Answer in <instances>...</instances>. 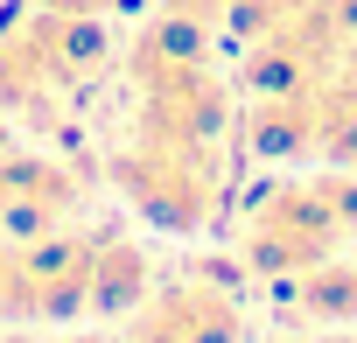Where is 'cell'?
Wrapping results in <instances>:
<instances>
[{"label": "cell", "mask_w": 357, "mask_h": 343, "mask_svg": "<svg viewBox=\"0 0 357 343\" xmlns=\"http://www.w3.org/2000/svg\"><path fill=\"white\" fill-rule=\"evenodd\" d=\"M43 8H50V15H98L105 0H43Z\"/></svg>", "instance_id": "52a82bcc"}, {"label": "cell", "mask_w": 357, "mask_h": 343, "mask_svg": "<svg viewBox=\"0 0 357 343\" xmlns=\"http://www.w3.org/2000/svg\"><path fill=\"white\" fill-rule=\"evenodd\" d=\"M0 343H105V336H0Z\"/></svg>", "instance_id": "ba28073f"}, {"label": "cell", "mask_w": 357, "mask_h": 343, "mask_svg": "<svg viewBox=\"0 0 357 343\" xmlns=\"http://www.w3.org/2000/svg\"><path fill=\"white\" fill-rule=\"evenodd\" d=\"M238 336H245V308L211 280H175L147 294L126 329V343H238Z\"/></svg>", "instance_id": "3957f363"}, {"label": "cell", "mask_w": 357, "mask_h": 343, "mask_svg": "<svg viewBox=\"0 0 357 343\" xmlns=\"http://www.w3.org/2000/svg\"><path fill=\"white\" fill-rule=\"evenodd\" d=\"M119 183L140 204V218L168 224V231H197L218 211V161L211 140H168V133H140V147L119 161Z\"/></svg>", "instance_id": "6da1fadb"}, {"label": "cell", "mask_w": 357, "mask_h": 343, "mask_svg": "<svg viewBox=\"0 0 357 343\" xmlns=\"http://www.w3.org/2000/svg\"><path fill=\"white\" fill-rule=\"evenodd\" d=\"M140 287H147V259H140L133 245H98V266H91V308H98V315L140 308Z\"/></svg>", "instance_id": "277c9868"}, {"label": "cell", "mask_w": 357, "mask_h": 343, "mask_svg": "<svg viewBox=\"0 0 357 343\" xmlns=\"http://www.w3.org/2000/svg\"><path fill=\"white\" fill-rule=\"evenodd\" d=\"M301 301L322 315V322H357V266H343V259H329L308 287H301Z\"/></svg>", "instance_id": "5b68a950"}, {"label": "cell", "mask_w": 357, "mask_h": 343, "mask_svg": "<svg viewBox=\"0 0 357 343\" xmlns=\"http://www.w3.org/2000/svg\"><path fill=\"white\" fill-rule=\"evenodd\" d=\"M91 266H98V238H43L29 252H8V294L0 315H77L91 308Z\"/></svg>", "instance_id": "7a4b0ae2"}, {"label": "cell", "mask_w": 357, "mask_h": 343, "mask_svg": "<svg viewBox=\"0 0 357 343\" xmlns=\"http://www.w3.org/2000/svg\"><path fill=\"white\" fill-rule=\"evenodd\" d=\"M231 8L238 0H161V15H175V22H190V29H218V22H231Z\"/></svg>", "instance_id": "8992f818"}, {"label": "cell", "mask_w": 357, "mask_h": 343, "mask_svg": "<svg viewBox=\"0 0 357 343\" xmlns=\"http://www.w3.org/2000/svg\"><path fill=\"white\" fill-rule=\"evenodd\" d=\"M315 343H357V336H315Z\"/></svg>", "instance_id": "9c48e42d"}]
</instances>
